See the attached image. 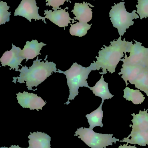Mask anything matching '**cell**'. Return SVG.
I'll use <instances>...</instances> for the list:
<instances>
[{"label": "cell", "instance_id": "obj_1", "mask_svg": "<svg viewBox=\"0 0 148 148\" xmlns=\"http://www.w3.org/2000/svg\"><path fill=\"white\" fill-rule=\"evenodd\" d=\"M133 41L128 42L124 39L122 40L120 36L116 40L111 42L109 47L104 45V48L99 52V56H96V62H94L96 70L103 69L102 73H100L103 75L107 73V71L113 74L116 71V68L122 58L124 57V54L130 52Z\"/></svg>", "mask_w": 148, "mask_h": 148}, {"label": "cell", "instance_id": "obj_2", "mask_svg": "<svg viewBox=\"0 0 148 148\" xmlns=\"http://www.w3.org/2000/svg\"><path fill=\"white\" fill-rule=\"evenodd\" d=\"M41 60H39L37 57L34 61L33 65L28 68L26 66H22L18 71L21 74L18 77H13V82L22 84L26 82L27 88L29 90H35L32 89V87H37L44 82L53 73H56L57 69L56 64L53 62H49L46 59L45 62H41Z\"/></svg>", "mask_w": 148, "mask_h": 148}, {"label": "cell", "instance_id": "obj_3", "mask_svg": "<svg viewBox=\"0 0 148 148\" xmlns=\"http://www.w3.org/2000/svg\"><path fill=\"white\" fill-rule=\"evenodd\" d=\"M56 73L64 74L67 79V84L70 90V95L67 101L64 104L68 105L70 100H74L75 97L79 95V88L80 87H87L89 88L87 79L89 75L92 71H95L94 63H91L90 66L88 67H84L75 62L70 68L63 72L58 69Z\"/></svg>", "mask_w": 148, "mask_h": 148}, {"label": "cell", "instance_id": "obj_4", "mask_svg": "<svg viewBox=\"0 0 148 148\" xmlns=\"http://www.w3.org/2000/svg\"><path fill=\"white\" fill-rule=\"evenodd\" d=\"M125 2L114 3L109 11L110 21L114 27L117 29L120 36L124 35L127 29L134 25V19L140 18L136 13V10H134L132 13L127 11L125 8Z\"/></svg>", "mask_w": 148, "mask_h": 148}, {"label": "cell", "instance_id": "obj_5", "mask_svg": "<svg viewBox=\"0 0 148 148\" xmlns=\"http://www.w3.org/2000/svg\"><path fill=\"white\" fill-rule=\"evenodd\" d=\"M75 136H78L86 145L91 148H106L116 143L120 140L113 137V134H102L95 133L93 130L82 127L77 129Z\"/></svg>", "mask_w": 148, "mask_h": 148}, {"label": "cell", "instance_id": "obj_6", "mask_svg": "<svg viewBox=\"0 0 148 148\" xmlns=\"http://www.w3.org/2000/svg\"><path fill=\"white\" fill-rule=\"evenodd\" d=\"M135 43L133 44L130 48L129 57L125 53L124 59L121 61L124 64L131 65H139L145 66L146 60L148 55V48L144 47L142 43L135 40Z\"/></svg>", "mask_w": 148, "mask_h": 148}, {"label": "cell", "instance_id": "obj_7", "mask_svg": "<svg viewBox=\"0 0 148 148\" xmlns=\"http://www.w3.org/2000/svg\"><path fill=\"white\" fill-rule=\"evenodd\" d=\"M39 7L36 6V0H22L18 8L15 10L14 16H20L25 17L30 22L32 19L42 20L47 23L45 17L41 16L39 14Z\"/></svg>", "mask_w": 148, "mask_h": 148}, {"label": "cell", "instance_id": "obj_8", "mask_svg": "<svg viewBox=\"0 0 148 148\" xmlns=\"http://www.w3.org/2000/svg\"><path fill=\"white\" fill-rule=\"evenodd\" d=\"M18 103L23 108H29L30 110H42L43 107L46 104V101L34 93L23 91L16 94Z\"/></svg>", "mask_w": 148, "mask_h": 148}, {"label": "cell", "instance_id": "obj_9", "mask_svg": "<svg viewBox=\"0 0 148 148\" xmlns=\"http://www.w3.org/2000/svg\"><path fill=\"white\" fill-rule=\"evenodd\" d=\"M12 49L10 51H7L3 54L0 61L1 62L2 66H8L11 69H15L17 72L19 68V66H22L21 64L23 60H25L21 55V49L19 47H16L12 44Z\"/></svg>", "mask_w": 148, "mask_h": 148}, {"label": "cell", "instance_id": "obj_10", "mask_svg": "<svg viewBox=\"0 0 148 148\" xmlns=\"http://www.w3.org/2000/svg\"><path fill=\"white\" fill-rule=\"evenodd\" d=\"M66 9L68 8H66L64 9H61L54 11L52 10H45L44 15L45 18L49 19L54 24L60 27H63L65 29V27H67L69 23H71L70 21H73V23L76 22L74 19H72L70 17L68 12L66 11Z\"/></svg>", "mask_w": 148, "mask_h": 148}, {"label": "cell", "instance_id": "obj_11", "mask_svg": "<svg viewBox=\"0 0 148 148\" xmlns=\"http://www.w3.org/2000/svg\"><path fill=\"white\" fill-rule=\"evenodd\" d=\"M94 7L88 3L83 2V3H75L74 9L71 10L73 12L75 17L74 19L78 20L80 23H87L90 21L93 17V12L92 9L89 8Z\"/></svg>", "mask_w": 148, "mask_h": 148}, {"label": "cell", "instance_id": "obj_12", "mask_svg": "<svg viewBox=\"0 0 148 148\" xmlns=\"http://www.w3.org/2000/svg\"><path fill=\"white\" fill-rule=\"evenodd\" d=\"M145 66L139 65H131L124 64L122 65V68L119 75H122L121 77L126 83L127 86L129 81V83L133 84L137 77L142 72Z\"/></svg>", "mask_w": 148, "mask_h": 148}, {"label": "cell", "instance_id": "obj_13", "mask_svg": "<svg viewBox=\"0 0 148 148\" xmlns=\"http://www.w3.org/2000/svg\"><path fill=\"white\" fill-rule=\"evenodd\" d=\"M30 148H51V137L46 133L41 132L30 133L28 137Z\"/></svg>", "mask_w": 148, "mask_h": 148}, {"label": "cell", "instance_id": "obj_14", "mask_svg": "<svg viewBox=\"0 0 148 148\" xmlns=\"http://www.w3.org/2000/svg\"><path fill=\"white\" fill-rule=\"evenodd\" d=\"M148 109L144 111L140 110L138 114H132L134 118L132 120L133 125H129L132 127L131 134L137 132L148 131Z\"/></svg>", "mask_w": 148, "mask_h": 148}, {"label": "cell", "instance_id": "obj_15", "mask_svg": "<svg viewBox=\"0 0 148 148\" xmlns=\"http://www.w3.org/2000/svg\"><path fill=\"white\" fill-rule=\"evenodd\" d=\"M47 45L43 42L39 43L37 40H32L31 41L26 42V45L21 51V55L26 59V62L30 60H33L41 55L40 51L43 46Z\"/></svg>", "mask_w": 148, "mask_h": 148}, {"label": "cell", "instance_id": "obj_16", "mask_svg": "<svg viewBox=\"0 0 148 148\" xmlns=\"http://www.w3.org/2000/svg\"><path fill=\"white\" fill-rule=\"evenodd\" d=\"M89 89L93 91L96 96L99 97L102 99V103H103L104 100L111 99L114 96L110 93L109 89L108 83L104 81L103 75L93 87H90Z\"/></svg>", "mask_w": 148, "mask_h": 148}, {"label": "cell", "instance_id": "obj_17", "mask_svg": "<svg viewBox=\"0 0 148 148\" xmlns=\"http://www.w3.org/2000/svg\"><path fill=\"white\" fill-rule=\"evenodd\" d=\"M120 142H126L128 144L134 145L138 144L140 146H146L148 145V131L146 132L130 133L127 138H123L120 140Z\"/></svg>", "mask_w": 148, "mask_h": 148}, {"label": "cell", "instance_id": "obj_18", "mask_svg": "<svg viewBox=\"0 0 148 148\" xmlns=\"http://www.w3.org/2000/svg\"><path fill=\"white\" fill-rule=\"evenodd\" d=\"M103 104V103H102L97 109L86 115V117L87 119L88 122L89 124V128L90 129L93 130L94 128L96 127H103V126L102 123L103 113V110H102Z\"/></svg>", "mask_w": 148, "mask_h": 148}, {"label": "cell", "instance_id": "obj_19", "mask_svg": "<svg viewBox=\"0 0 148 148\" xmlns=\"http://www.w3.org/2000/svg\"><path fill=\"white\" fill-rule=\"evenodd\" d=\"M123 97L136 105L141 104L146 98L139 89L134 90L127 87L123 90Z\"/></svg>", "mask_w": 148, "mask_h": 148}, {"label": "cell", "instance_id": "obj_20", "mask_svg": "<svg viewBox=\"0 0 148 148\" xmlns=\"http://www.w3.org/2000/svg\"><path fill=\"white\" fill-rule=\"evenodd\" d=\"M133 84L141 91L145 92L148 96V69L146 67L137 77Z\"/></svg>", "mask_w": 148, "mask_h": 148}, {"label": "cell", "instance_id": "obj_21", "mask_svg": "<svg viewBox=\"0 0 148 148\" xmlns=\"http://www.w3.org/2000/svg\"><path fill=\"white\" fill-rule=\"evenodd\" d=\"M70 33L72 36L82 37L87 34L88 30L91 28L92 24L76 22L75 24H70Z\"/></svg>", "mask_w": 148, "mask_h": 148}, {"label": "cell", "instance_id": "obj_22", "mask_svg": "<svg viewBox=\"0 0 148 148\" xmlns=\"http://www.w3.org/2000/svg\"><path fill=\"white\" fill-rule=\"evenodd\" d=\"M10 8V7L8 6L7 3L2 1H0V25L9 21L11 12H8V10Z\"/></svg>", "mask_w": 148, "mask_h": 148}, {"label": "cell", "instance_id": "obj_23", "mask_svg": "<svg viewBox=\"0 0 148 148\" xmlns=\"http://www.w3.org/2000/svg\"><path fill=\"white\" fill-rule=\"evenodd\" d=\"M137 13L141 20L148 18V0H138Z\"/></svg>", "mask_w": 148, "mask_h": 148}, {"label": "cell", "instance_id": "obj_24", "mask_svg": "<svg viewBox=\"0 0 148 148\" xmlns=\"http://www.w3.org/2000/svg\"><path fill=\"white\" fill-rule=\"evenodd\" d=\"M66 1L67 2H70L68 0H46V2H47L46 5L53 7L52 9L53 10H58L61 9V8H60V6L63 5Z\"/></svg>", "mask_w": 148, "mask_h": 148}, {"label": "cell", "instance_id": "obj_25", "mask_svg": "<svg viewBox=\"0 0 148 148\" xmlns=\"http://www.w3.org/2000/svg\"><path fill=\"white\" fill-rule=\"evenodd\" d=\"M136 146H128L127 144H124V145H123V146H120L119 147V148H135Z\"/></svg>", "mask_w": 148, "mask_h": 148}, {"label": "cell", "instance_id": "obj_26", "mask_svg": "<svg viewBox=\"0 0 148 148\" xmlns=\"http://www.w3.org/2000/svg\"><path fill=\"white\" fill-rule=\"evenodd\" d=\"M0 148H23L20 147L18 146H16V145H12V146H10V147H9V148L6 147H1ZM26 148H30V147H28Z\"/></svg>", "mask_w": 148, "mask_h": 148}, {"label": "cell", "instance_id": "obj_27", "mask_svg": "<svg viewBox=\"0 0 148 148\" xmlns=\"http://www.w3.org/2000/svg\"><path fill=\"white\" fill-rule=\"evenodd\" d=\"M145 66H146L148 69V55L147 58V60H146V64H145Z\"/></svg>", "mask_w": 148, "mask_h": 148}, {"label": "cell", "instance_id": "obj_28", "mask_svg": "<svg viewBox=\"0 0 148 148\" xmlns=\"http://www.w3.org/2000/svg\"><path fill=\"white\" fill-rule=\"evenodd\" d=\"M122 1H124V0H122Z\"/></svg>", "mask_w": 148, "mask_h": 148}, {"label": "cell", "instance_id": "obj_29", "mask_svg": "<svg viewBox=\"0 0 148 148\" xmlns=\"http://www.w3.org/2000/svg\"></svg>", "mask_w": 148, "mask_h": 148}, {"label": "cell", "instance_id": "obj_30", "mask_svg": "<svg viewBox=\"0 0 148 148\" xmlns=\"http://www.w3.org/2000/svg\"><path fill=\"white\" fill-rule=\"evenodd\" d=\"M94 1H95V0H94Z\"/></svg>", "mask_w": 148, "mask_h": 148}]
</instances>
